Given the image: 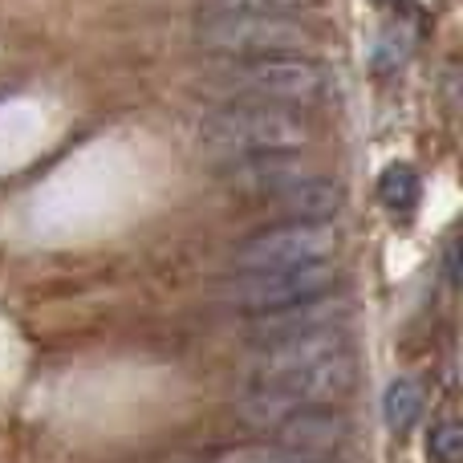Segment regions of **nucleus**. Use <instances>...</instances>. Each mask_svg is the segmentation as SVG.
Instances as JSON below:
<instances>
[{
    "mask_svg": "<svg viewBox=\"0 0 463 463\" xmlns=\"http://www.w3.org/2000/svg\"><path fill=\"white\" fill-rule=\"evenodd\" d=\"M200 143L228 163L264 159V155H301L313 143V127L293 106L224 102L200 122Z\"/></svg>",
    "mask_w": 463,
    "mask_h": 463,
    "instance_id": "f257e3e1",
    "label": "nucleus"
},
{
    "mask_svg": "<svg viewBox=\"0 0 463 463\" xmlns=\"http://www.w3.org/2000/svg\"><path fill=\"white\" fill-rule=\"evenodd\" d=\"M358 378V362L354 350H342L326 362H313L305 370L293 374H277V378H260L248 383L244 394L236 399V419L256 431H277L285 419H293L297 411L309 407H326V402L342 399Z\"/></svg>",
    "mask_w": 463,
    "mask_h": 463,
    "instance_id": "f03ea898",
    "label": "nucleus"
},
{
    "mask_svg": "<svg viewBox=\"0 0 463 463\" xmlns=\"http://www.w3.org/2000/svg\"><path fill=\"white\" fill-rule=\"evenodd\" d=\"M224 102H260V106H309L334 90V73L317 57H248V61H228L212 78Z\"/></svg>",
    "mask_w": 463,
    "mask_h": 463,
    "instance_id": "7ed1b4c3",
    "label": "nucleus"
},
{
    "mask_svg": "<svg viewBox=\"0 0 463 463\" xmlns=\"http://www.w3.org/2000/svg\"><path fill=\"white\" fill-rule=\"evenodd\" d=\"M195 45L228 61L248 57H313L317 33L293 16H200L195 24Z\"/></svg>",
    "mask_w": 463,
    "mask_h": 463,
    "instance_id": "20e7f679",
    "label": "nucleus"
},
{
    "mask_svg": "<svg viewBox=\"0 0 463 463\" xmlns=\"http://www.w3.org/2000/svg\"><path fill=\"white\" fill-rule=\"evenodd\" d=\"M342 248V232L334 224H309V220H288V224L264 228L248 236L232 256L236 272H277L301 269V264H326Z\"/></svg>",
    "mask_w": 463,
    "mask_h": 463,
    "instance_id": "39448f33",
    "label": "nucleus"
},
{
    "mask_svg": "<svg viewBox=\"0 0 463 463\" xmlns=\"http://www.w3.org/2000/svg\"><path fill=\"white\" fill-rule=\"evenodd\" d=\"M337 288L334 260L326 264H301V269H277V272H236V280L224 288V301L232 309L248 313V317H264V313L288 309V305H305L329 297Z\"/></svg>",
    "mask_w": 463,
    "mask_h": 463,
    "instance_id": "423d86ee",
    "label": "nucleus"
},
{
    "mask_svg": "<svg viewBox=\"0 0 463 463\" xmlns=\"http://www.w3.org/2000/svg\"><path fill=\"white\" fill-rule=\"evenodd\" d=\"M350 321V301L337 297H317L305 305H288V309L264 313V317H248V342L269 345V342H285V337H305V334H321V329H345Z\"/></svg>",
    "mask_w": 463,
    "mask_h": 463,
    "instance_id": "0eeeda50",
    "label": "nucleus"
},
{
    "mask_svg": "<svg viewBox=\"0 0 463 463\" xmlns=\"http://www.w3.org/2000/svg\"><path fill=\"white\" fill-rule=\"evenodd\" d=\"M354 435L350 419L342 411H326V407H309L297 411L293 419L277 427V439L285 451L293 456H321V451H337L345 439Z\"/></svg>",
    "mask_w": 463,
    "mask_h": 463,
    "instance_id": "6e6552de",
    "label": "nucleus"
},
{
    "mask_svg": "<svg viewBox=\"0 0 463 463\" xmlns=\"http://www.w3.org/2000/svg\"><path fill=\"white\" fill-rule=\"evenodd\" d=\"M285 216L293 220H309V224H334V216H342L345 208V192L337 179H326L321 171L297 179V184L280 187L277 195H269Z\"/></svg>",
    "mask_w": 463,
    "mask_h": 463,
    "instance_id": "1a4fd4ad",
    "label": "nucleus"
},
{
    "mask_svg": "<svg viewBox=\"0 0 463 463\" xmlns=\"http://www.w3.org/2000/svg\"><path fill=\"white\" fill-rule=\"evenodd\" d=\"M321 0H200V16H297Z\"/></svg>",
    "mask_w": 463,
    "mask_h": 463,
    "instance_id": "9d476101",
    "label": "nucleus"
},
{
    "mask_svg": "<svg viewBox=\"0 0 463 463\" xmlns=\"http://www.w3.org/2000/svg\"><path fill=\"white\" fill-rule=\"evenodd\" d=\"M378 195H383V203L394 212V216H407V212H415V203H419V175L407 167V163H394V167L383 171Z\"/></svg>",
    "mask_w": 463,
    "mask_h": 463,
    "instance_id": "9b49d317",
    "label": "nucleus"
},
{
    "mask_svg": "<svg viewBox=\"0 0 463 463\" xmlns=\"http://www.w3.org/2000/svg\"><path fill=\"white\" fill-rule=\"evenodd\" d=\"M383 411H386V427L391 431H407L415 423V415L423 411V394H419V386L411 378H394L383 394Z\"/></svg>",
    "mask_w": 463,
    "mask_h": 463,
    "instance_id": "f8f14e48",
    "label": "nucleus"
},
{
    "mask_svg": "<svg viewBox=\"0 0 463 463\" xmlns=\"http://www.w3.org/2000/svg\"><path fill=\"white\" fill-rule=\"evenodd\" d=\"M427 451H431L435 463H459L463 456V427L443 419V423L431 427V439H427Z\"/></svg>",
    "mask_w": 463,
    "mask_h": 463,
    "instance_id": "ddd939ff",
    "label": "nucleus"
},
{
    "mask_svg": "<svg viewBox=\"0 0 463 463\" xmlns=\"http://www.w3.org/2000/svg\"><path fill=\"white\" fill-rule=\"evenodd\" d=\"M272 463H337V459H326V456H280V459H272Z\"/></svg>",
    "mask_w": 463,
    "mask_h": 463,
    "instance_id": "4468645a",
    "label": "nucleus"
}]
</instances>
